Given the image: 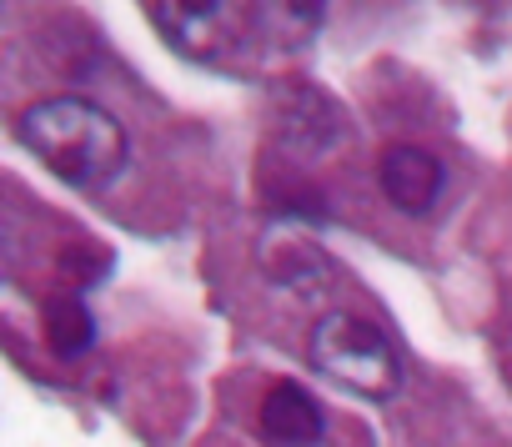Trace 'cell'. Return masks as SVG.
I'll return each mask as SVG.
<instances>
[{
  "instance_id": "cell-1",
  "label": "cell",
  "mask_w": 512,
  "mask_h": 447,
  "mask_svg": "<svg viewBox=\"0 0 512 447\" xmlns=\"http://www.w3.org/2000/svg\"><path fill=\"white\" fill-rule=\"evenodd\" d=\"M16 141L66 186H111L126 171V126L86 96H51L16 116Z\"/></svg>"
},
{
  "instance_id": "cell-2",
  "label": "cell",
  "mask_w": 512,
  "mask_h": 447,
  "mask_svg": "<svg viewBox=\"0 0 512 447\" xmlns=\"http://www.w3.org/2000/svg\"><path fill=\"white\" fill-rule=\"evenodd\" d=\"M151 16H156V31L181 51V56H191V61H216V56H231V46L241 41V31L246 36H262L267 46H307L317 31H322V21H327V11L322 6H297V0H282V6H262V21H246L251 16V6H241V21H231L236 16V6H176V0H166V6H151Z\"/></svg>"
},
{
  "instance_id": "cell-3",
  "label": "cell",
  "mask_w": 512,
  "mask_h": 447,
  "mask_svg": "<svg viewBox=\"0 0 512 447\" xmlns=\"http://www.w3.org/2000/svg\"><path fill=\"white\" fill-rule=\"evenodd\" d=\"M312 367L322 377H332L347 392H362L372 402H387L402 387V362L392 337L352 312H327L312 327Z\"/></svg>"
},
{
  "instance_id": "cell-4",
  "label": "cell",
  "mask_w": 512,
  "mask_h": 447,
  "mask_svg": "<svg viewBox=\"0 0 512 447\" xmlns=\"http://www.w3.org/2000/svg\"><path fill=\"white\" fill-rule=\"evenodd\" d=\"M272 126H277V141H282L292 156H307V161L337 151V141L347 136L342 106H337L327 91L307 86V81H292V86L277 96Z\"/></svg>"
},
{
  "instance_id": "cell-5",
  "label": "cell",
  "mask_w": 512,
  "mask_h": 447,
  "mask_svg": "<svg viewBox=\"0 0 512 447\" xmlns=\"http://www.w3.org/2000/svg\"><path fill=\"white\" fill-rule=\"evenodd\" d=\"M377 181L387 191V201L407 216H427L437 201H442V186H447V171L432 151L422 146H387L382 161H377Z\"/></svg>"
},
{
  "instance_id": "cell-6",
  "label": "cell",
  "mask_w": 512,
  "mask_h": 447,
  "mask_svg": "<svg viewBox=\"0 0 512 447\" xmlns=\"http://www.w3.org/2000/svg\"><path fill=\"white\" fill-rule=\"evenodd\" d=\"M262 437L272 447H317L327 437V412L302 382H272L262 397Z\"/></svg>"
},
{
  "instance_id": "cell-7",
  "label": "cell",
  "mask_w": 512,
  "mask_h": 447,
  "mask_svg": "<svg viewBox=\"0 0 512 447\" xmlns=\"http://www.w3.org/2000/svg\"><path fill=\"white\" fill-rule=\"evenodd\" d=\"M262 257H267L272 277H277L282 287L302 292V297H312V292L332 287V277H337L332 257H327V252H317L312 242L292 237V232H272V237H267V252H262Z\"/></svg>"
},
{
  "instance_id": "cell-8",
  "label": "cell",
  "mask_w": 512,
  "mask_h": 447,
  "mask_svg": "<svg viewBox=\"0 0 512 447\" xmlns=\"http://www.w3.org/2000/svg\"><path fill=\"white\" fill-rule=\"evenodd\" d=\"M41 322H46L51 352L66 357V362H76V357H86L96 347V317H91V307L81 297H51L41 307Z\"/></svg>"
},
{
  "instance_id": "cell-9",
  "label": "cell",
  "mask_w": 512,
  "mask_h": 447,
  "mask_svg": "<svg viewBox=\"0 0 512 447\" xmlns=\"http://www.w3.org/2000/svg\"><path fill=\"white\" fill-rule=\"evenodd\" d=\"M61 272L86 287V282L106 277V252H81V247H71V252H61Z\"/></svg>"
}]
</instances>
